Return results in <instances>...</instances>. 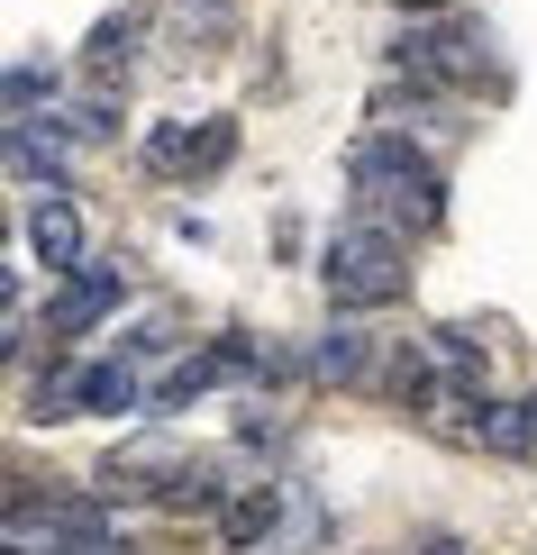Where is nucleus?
I'll return each instance as SVG.
<instances>
[{"instance_id": "dca6fc26", "label": "nucleus", "mask_w": 537, "mask_h": 555, "mask_svg": "<svg viewBox=\"0 0 537 555\" xmlns=\"http://www.w3.org/2000/svg\"><path fill=\"white\" fill-rule=\"evenodd\" d=\"M37 101H55V74L46 64H10V128H28Z\"/></svg>"}, {"instance_id": "f03ea898", "label": "nucleus", "mask_w": 537, "mask_h": 555, "mask_svg": "<svg viewBox=\"0 0 537 555\" xmlns=\"http://www.w3.org/2000/svg\"><path fill=\"white\" fill-rule=\"evenodd\" d=\"M319 283H329L337 310H383V300L410 292V237L383 219H346L319 256Z\"/></svg>"}, {"instance_id": "9d476101", "label": "nucleus", "mask_w": 537, "mask_h": 555, "mask_svg": "<svg viewBox=\"0 0 537 555\" xmlns=\"http://www.w3.org/2000/svg\"><path fill=\"white\" fill-rule=\"evenodd\" d=\"M219 474H228L219 455H192V465L174 474V492H165V511H228V501H238V492H228Z\"/></svg>"}, {"instance_id": "0eeeda50", "label": "nucleus", "mask_w": 537, "mask_h": 555, "mask_svg": "<svg viewBox=\"0 0 537 555\" xmlns=\"http://www.w3.org/2000/svg\"><path fill=\"white\" fill-rule=\"evenodd\" d=\"M28 256L46 273H82V210L74 201H37L28 210Z\"/></svg>"}, {"instance_id": "a211bd4d", "label": "nucleus", "mask_w": 537, "mask_h": 555, "mask_svg": "<svg viewBox=\"0 0 537 555\" xmlns=\"http://www.w3.org/2000/svg\"><path fill=\"white\" fill-rule=\"evenodd\" d=\"M419 555H464V546L456 538H419Z\"/></svg>"}, {"instance_id": "f8f14e48", "label": "nucleus", "mask_w": 537, "mask_h": 555, "mask_svg": "<svg viewBox=\"0 0 537 555\" xmlns=\"http://www.w3.org/2000/svg\"><path fill=\"white\" fill-rule=\"evenodd\" d=\"M128 55H137V10L101 18V28H91V46H82V64H91L101 82H119V74H128Z\"/></svg>"}, {"instance_id": "423d86ee", "label": "nucleus", "mask_w": 537, "mask_h": 555, "mask_svg": "<svg viewBox=\"0 0 537 555\" xmlns=\"http://www.w3.org/2000/svg\"><path fill=\"white\" fill-rule=\"evenodd\" d=\"M174 474H182V455L165 447V437H137V447H110V455H101L91 492H101V501H165Z\"/></svg>"}, {"instance_id": "7ed1b4c3", "label": "nucleus", "mask_w": 537, "mask_h": 555, "mask_svg": "<svg viewBox=\"0 0 537 555\" xmlns=\"http://www.w3.org/2000/svg\"><path fill=\"white\" fill-rule=\"evenodd\" d=\"M392 64H401L419 91H456V82H474L483 64H493V46H483V28H456V18H419V28L392 46Z\"/></svg>"}, {"instance_id": "2eb2a0df", "label": "nucleus", "mask_w": 537, "mask_h": 555, "mask_svg": "<svg viewBox=\"0 0 537 555\" xmlns=\"http://www.w3.org/2000/svg\"><path fill=\"white\" fill-rule=\"evenodd\" d=\"M174 28L192 37V55H209L228 37V0H174Z\"/></svg>"}, {"instance_id": "f3484780", "label": "nucleus", "mask_w": 537, "mask_h": 555, "mask_svg": "<svg viewBox=\"0 0 537 555\" xmlns=\"http://www.w3.org/2000/svg\"><path fill=\"white\" fill-rule=\"evenodd\" d=\"M392 10H410V18H437V10H456V0H392Z\"/></svg>"}, {"instance_id": "ddd939ff", "label": "nucleus", "mask_w": 537, "mask_h": 555, "mask_svg": "<svg viewBox=\"0 0 537 555\" xmlns=\"http://www.w3.org/2000/svg\"><path fill=\"white\" fill-rule=\"evenodd\" d=\"M319 374H329V383H373V346L356 337V328H329V337H319Z\"/></svg>"}, {"instance_id": "9b49d317", "label": "nucleus", "mask_w": 537, "mask_h": 555, "mask_svg": "<svg viewBox=\"0 0 537 555\" xmlns=\"http://www.w3.org/2000/svg\"><path fill=\"white\" fill-rule=\"evenodd\" d=\"M464 437H474V447H493V455H528V437H537V420H528V401H520V410L483 401V410H474V428H464Z\"/></svg>"}, {"instance_id": "6ab92c4d", "label": "nucleus", "mask_w": 537, "mask_h": 555, "mask_svg": "<svg viewBox=\"0 0 537 555\" xmlns=\"http://www.w3.org/2000/svg\"><path fill=\"white\" fill-rule=\"evenodd\" d=\"M528 420H537V391H528Z\"/></svg>"}, {"instance_id": "1a4fd4ad", "label": "nucleus", "mask_w": 537, "mask_h": 555, "mask_svg": "<svg viewBox=\"0 0 537 555\" xmlns=\"http://www.w3.org/2000/svg\"><path fill=\"white\" fill-rule=\"evenodd\" d=\"M82 410H146V374L137 364H82Z\"/></svg>"}, {"instance_id": "6e6552de", "label": "nucleus", "mask_w": 537, "mask_h": 555, "mask_svg": "<svg viewBox=\"0 0 537 555\" xmlns=\"http://www.w3.org/2000/svg\"><path fill=\"white\" fill-rule=\"evenodd\" d=\"M273 528H283V492H273V482H246V492L219 511V538L228 546H273Z\"/></svg>"}, {"instance_id": "20e7f679", "label": "nucleus", "mask_w": 537, "mask_h": 555, "mask_svg": "<svg viewBox=\"0 0 537 555\" xmlns=\"http://www.w3.org/2000/svg\"><path fill=\"white\" fill-rule=\"evenodd\" d=\"M228 155H238V119H165V128H146V146H137V165L146 173H165V182H201V173H219Z\"/></svg>"}, {"instance_id": "39448f33", "label": "nucleus", "mask_w": 537, "mask_h": 555, "mask_svg": "<svg viewBox=\"0 0 537 555\" xmlns=\"http://www.w3.org/2000/svg\"><path fill=\"white\" fill-rule=\"evenodd\" d=\"M119 300H128V273H119V264H82V273H64L55 300H46V328H37V337H46V346L91 337L110 310H119Z\"/></svg>"}, {"instance_id": "4468645a", "label": "nucleus", "mask_w": 537, "mask_h": 555, "mask_svg": "<svg viewBox=\"0 0 537 555\" xmlns=\"http://www.w3.org/2000/svg\"><path fill=\"white\" fill-rule=\"evenodd\" d=\"M209 374H219V356H182L165 383H146V410H192L201 391H209Z\"/></svg>"}, {"instance_id": "f257e3e1", "label": "nucleus", "mask_w": 537, "mask_h": 555, "mask_svg": "<svg viewBox=\"0 0 537 555\" xmlns=\"http://www.w3.org/2000/svg\"><path fill=\"white\" fill-rule=\"evenodd\" d=\"M346 182H356V201H365V219H383V228H401V237H419V228H437L447 219V173L429 165V155L410 146V137H356V155H346Z\"/></svg>"}]
</instances>
